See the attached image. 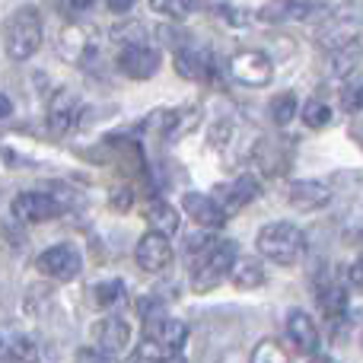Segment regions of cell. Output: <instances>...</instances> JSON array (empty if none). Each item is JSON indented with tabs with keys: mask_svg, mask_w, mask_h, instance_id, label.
<instances>
[{
	"mask_svg": "<svg viewBox=\"0 0 363 363\" xmlns=\"http://www.w3.org/2000/svg\"><path fill=\"white\" fill-rule=\"evenodd\" d=\"M38 271H42L45 277H51V281H74L77 274H80L83 268V258L80 252L74 249V245L61 242V245H51V249H45L42 255H38Z\"/></svg>",
	"mask_w": 363,
	"mask_h": 363,
	"instance_id": "cell-6",
	"label": "cell"
},
{
	"mask_svg": "<svg viewBox=\"0 0 363 363\" xmlns=\"http://www.w3.org/2000/svg\"><path fill=\"white\" fill-rule=\"evenodd\" d=\"M4 42H6V55L13 61H26L38 51L42 45V16L32 6L16 10L4 26Z\"/></svg>",
	"mask_w": 363,
	"mask_h": 363,
	"instance_id": "cell-3",
	"label": "cell"
},
{
	"mask_svg": "<svg viewBox=\"0 0 363 363\" xmlns=\"http://www.w3.org/2000/svg\"><path fill=\"white\" fill-rule=\"evenodd\" d=\"M10 112H13L10 99H6V96H4V93H0V118H10Z\"/></svg>",
	"mask_w": 363,
	"mask_h": 363,
	"instance_id": "cell-36",
	"label": "cell"
},
{
	"mask_svg": "<svg viewBox=\"0 0 363 363\" xmlns=\"http://www.w3.org/2000/svg\"><path fill=\"white\" fill-rule=\"evenodd\" d=\"M233 264H236V242H230V239L211 242V249H204L198 255V262H194V271H191L194 290L204 294V290L217 287V284L233 271Z\"/></svg>",
	"mask_w": 363,
	"mask_h": 363,
	"instance_id": "cell-4",
	"label": "cell"
},
{
	"mask_svg": "<svg viewBox=\"0 0 363 363\" xmlns=\"http://www.w3.org/2000/svg\"><path fill=\"white\" fill-rule=\"evenodd\" d=\"M144 217H147V223H150V230L166 233V236H176L179 226H182L179 211L169 204V201H163V198H153L150 204L144 207Z\"/></svg>",
	"mask_w": 363,
	"mask_h": 363,
	"instance_id": "cell-18",
	"label": "cell"
},
{
	"mask_svg": "<svg viewBox=\"0 0 363 363\" xmlns=\"http://www.w3.org/2000/svg\"><path fill=\"white\" fill-rule=\"evenodd\" d=\"M271 118H274L277 128L290 125V121L296 118V96L294 93H281L271 99Z\"/></svg>",
	"mask_w": 363,
	"mask_h": 363,
	"instance_id": "cell-24",
	"label": "cell"
},
{
	"mask_svg": "<svg viewBox=\"0 0 363 363\" xmlns=\"http://www.w3.org/2000/svg\"><path fill=\"white\" fill-rule=\"evenodd\" d=\"M163 351H166V347L160 345L157 338H150V335H147V338L125 357V363H163V357H166Z\"/></svg>",
	"mask_w": 363,
	"mask_h": 363,
	"instance_id": "cell-23",
	"label": "cell"
},
{
	"mask_svg": "<svg viewBox=\"0 0 363 363\" xmlns=\"http://www.w3.org/2000/svg\"><path fill=\"white\" fill-rule=\"evenodd\" d=\"M93 341L99 351L108 354V357H118V354L128 347V341H131V328H128L125 319L108 315V319H102L99 325L93 328Z\"/></svg>",
	"mask_w": 363,
	"mask_h": 363,
	"instance_id": "cell-13",
	"label": "cell"
},
{
	"mask_svg": "<svg viewBox=\"0 0 363 363\" xmlns=\"http://www.w3.org/2000/svg\"><path fill=\"white\" fill-rule=\"evenodd\" d=\"M230 74L236 77L242 86H268L274 77V64L262 51H239L230 61Z\"/></svg>",
	"mask_w": 363,
	"mask_h": 363,
	"instance_id": "cell-7",
	"label": "cell"
},
{
	"mask_svg": "<svg viewBox=\"0 0 363 363\" xmlns=\"http://www.w3.org/2000/svg\"><path fill=\"white\" fill-rule=\"evenodd\" d=\"M121 296H125V284H121V281H102V284H96V287L89 290L93 306H102V309L118 306Z\"/></svg>",
	"mask_w": 363,
	"mask_h": 363,
	"instance_id": "cell-22",
	"label": "cell"
},
{
	"mask_svg": "<svg viewBox=\"0 0 363 363\" xmlns=\"http://www.w3.org/2000/svg\"><path fill=\"white\" fill-rule=\"evenodd\" d=\"M112 38L118 45H134V42H147V29L140 23H128V26H121V29H115L112 32Z\"/></svg>",
	"mask_w": 363,
	"mask_h": 363,
	"instance_id": "cell-29",
	"label": "cell"
},
{
	"mask_svg": "<svg viewBox=\"0 0 363 363\" xmlns=\"http://www.w3.org/2000/svg\"><path fill=\"white\" fill-rule=\"evenodd\" d=\"M258 252L274 264H296L306 252V236L294 223H268L258 230Z\"/></svg>",
	"mask_w": 363,
	"mask_h": 363,
	"instance_id": "cell-2",
	"label": "cell"
},
{
	"mask_svg": "<svg viewBox=\"0 0 363 363\" xmlns=\"http://www.w3.org/2000/svg\"><path fill=\"white\" fill-rule=\"evenodd\" d=\"M357 61H360V55H357V48H354V45L338 48V51H335V74H338V77L354 74V70H357Z\"/></svg>",
	"mask_w": 363,
	"mask_h": 363,
	"instance_id": "cell-28",
	"label": "cell"
},
{
	"mask_svg": "<svg viewBox=\"0 0 363 363\" xmlns=\"http://www.w3.org/2000/svg\"><path fill=\"white\" fill-rule=\"evenodd\" d=\"M287 335L300 354H315V347H319V328L303 309H294L287 315Z\"/></svg>",
	"mask_w": 363,
	"mask_h": 363,
	"instance_id": "cell-14",
	"label": "cell"
},
{
	"mask_svg": "<svg viewBox=\"0 0 363 363\" xmlns=\"http://www.w3.org/2000/svg\"><path fill=\"white\" fill-rule=\"evenodd\" d=\"M182 211H185L198 226H204V230H217V226H223L226 217H230L220 201H213L211 194H201V191L182 194Z\"/></svg>",
	"mask_w": 363,
	"mask_h": 363,
	"instance_id": "cell-11",
	"label": "cell"
},
{
	"mask_svg": "<svg viewBox=\"0 0 363 363\" xmlns=\"http://www.w3.org/2000/svg\"><path fill=\"white\" fill-rule=\"evenodd\" d=\"M77 363H112V357L106 351H99V347H83L77 354Z\"/></svg>",
	"mask_w": 363,
	"mask_h": 363,
	"instance_id": "cell-33",
	"label": "cell"
},
{
	"mask_svg": "<svg viewBox=\"0 0 363 363\" xmlns=\"http://www.w3.org/2000/svg\"><path fill=\"white\" fill-rule=\"evenodd\" d=\"M303 121H306L309 128H325L328 121H332V108H328L322 99H313L303 106Z\"/></svg>",
	"mask_w": 363,
	"mask_h": 363,
	"instance_id": "cell-27",
	"label": "cell"
},
{
	"mask_svg": "<svg viewBox=\"0 0 363 363\" xmlns=\"http://www.w3.org/2000/svg\"><path fill=\"white\" fill-rule=\"evenodd\" d=\"M80 118V99L70 89H57L48 99V128L55 134H67Z\"/></svg>",
	"mask_w": 363,
	"mask_h": 363,
	"instance_id": "cell-12",
	"label": "cell"
},
{
	"mask_svg": "<svg viewBox=\"0 0 363 363\" xmlns=\"http://www.w3.org/2000/svg\"><path fill=\"white\" fill-rule=\"evenodd\" d=\"M313 10V0H271L258 10V19L262 23H294V19H306Z\"/></svg>",
	"mask_w": 363,
	"mask_h": 363,
	"instance_id": "cell-16",
	"label": "cell"
},
{
	"mask_svg": "<svg viewBox=\"0 0 363 363\" xmlns=\"http://www.w3.org/2000/svg\"><path fill=\"white\" fill-rule=\"evenodd\" d=\"M96 6V0H61V10L67 13V16H83V13H89Z\"/></svg>",
	"mask_w": 363,
	"mask_h": 363,
	"instance_id": "cell-32",
	"label": "cell"
},
{
	"mask_svg": "<svg viewBox=\"0 0 363 363\" xmlns=\"http://www.w3.org/2000/svg\"><path fill=\"white\" fill-rule=\"evenodd\" d=\"M163 363H188V360L182 357L179 351H169V354H166V357H163Z\"/></svg>",
	"mask_w": 363,
	"mask_h": 363,
	"instance_id": "cell-37",
	"label": "cell"
},
{
	"mask_svg": "<svg viewBox=\"0 0 363 363\" xmlns=\"http://www.w3.org/2000/svg\"><path fill=\"white\" fill-rule=\"evenodd\" d=\"M341 102H345V108H347V112H360V108H363V83H360V86L345 89V96H341Z\"/></svg>",
	"mask_w": 363,
	"mask_h": 363,
	"instance_id": "cell-31",
	"label": "cell"
},
{
	"mask_svg": "<svg viewBox=\"0 0 363 363\" xmlns=\"http://www.w3.org/2000/svg\"><path fill=\"white\" fill-rule=\"evenodd\" d=\"M287 201L296 211H319V207H325L328 201H332V191H328L322 182H296V185L290 188Z\"/></svg>",
	"mask_w": 363,
	"mask_h": 363,
	"instance_id": "cell-17",
	"label": "cell"
},
{
	"mask_svg": "<svg viewBox=\"0 0 363 363\" xmlns=\"http://www.w3.org/2000/svg\"><path fill=\"white\" fill-rule=\"evenodd\" d=\"M309 363H335V360H332V357H313Z\"/></svg>",
	"mask_w": 363,
	"mask_h": 363,
	"instance_id": "cell-38",
	"label": "cell"
},
{
	"mask_svg": "<svg viewBox=\"0 0 363 363\" xmlns=\"http://www.w3.org/2000/svg\"><path fill=\"white\" fill-rule=\"evenodd\" d=\"M319 306H322V313H325L328 319L338 322L341 315L347 313V290L341 287V284H328V287H322Z\"/></svg>",
	"mask_w": 363,
	"mask_h": 363,
	"instance_id": "cell-21",
	"label": "cell"
},
{
	"mask_svg": "<svg viewBox=\"0 0 363 363\" xmlns=\"http://www.w3.org/2000/svg\"><path fill=\"white\" fill-rule=\"evenodd\" d=\"M160 51L150 42H134V45H121L118 48V70L131 80H150L160 70Z\"/></svg>",
	"mask_w": 363,
	"mask_h": 363,
	"instance_id": "cell-5",
	"label": "cell"
},
{
	"mask_svg": "<svg viewBox=\"0 0 363 363\" xmlns=\"http://www.w3.org/2000/svg\"><path fill=\"white\" fill-rule=\"evenodd\" d=\"M134 258H138V264L144 271H150V274H160V271H166L172 264V245H169V236L166 233H144V236L138 239V249H134Z\"/></svg>",
	"mask_w": 363,
	"mask_h": 363,
	"instance_id": "cell-8",
	"label": "cell"
},
{
	"mask_svg": "<svg viewBox=\"0 0 363 363\" xmlns=\"http://www.w3.org/2000/svg\"><path fill=\"white\" fill-rule=\"evenodd\" d=\"M176 70L185 80L207 83L217 74V61H213L211 48H204V45H182L176 51Z\"/></svg>",
	"mask_w": 363,
	"mask_h": 363,
	"instance_id": "cell-10",
	"label": "cell"
},
{
	"mask_svg": "<svg viewBox=\"0 0 363 363\" xmlns=\"http://www.w3.org/2000/svg\"><path fill=\"white\" fill-rule=\"evenodd\" d=\"M363 29V0H347V4L335 6L322 26L315 29V38H319L322 48L328 51H338V48H347V45L357 42Z\"/></svg>",
	"mask_w": 363,
	"mask_h": 363,
	"instance_id": "cell-1",
	"label": "cell"
},
{
	"mask_svg": "<svg viewBox=\"0 0 363 363\" xmlns=\"http://www.w3.org/2000/svg\"><path fill=\"white\" fill-rule=\"evenodd\" d=\"M150 338H157L166 351H179L188 341V325L182 319H166V315H160V319L150 322Z\"/></svg>",
	"mask_w": 363,
	"mask_h": 363,
	"instance_id": "cell-19",
	"label": "cell"
},
{
	"mask_svg": "<svg viewBox=\"0 0 363 363\" xmlns=\"http://www.w3.org/2000/svg\"><path fill=\"white\" fill-rule=\"evenodd\" d=\"M13 217L19 223H45V220H55L61 213V204H57L51 194H42V191H23L13 198L10 204Z\"/></svg>",
	"mask_w": 363,
	"mask_h": 363,
	"instance_id": "cell-9",
	"label": "cell"
},
{
	"mask_svg": "<svg viewBox=\"0 0 363 363\" xmlns=\"http://www.w3.org/2000/svg\"><path fill=\"white\" fill-rule=\"evenodd\" d=\"M10 354H13V360H19V363H35L38 360V347H35L32 338H16L13 347H10Z\"/></svg>",
	"mask_w": 363,
	"mask_h": 363,
	"instance_id": "cell-30",
	"label": "cell"
},
{
	"mask_svg": "<svg viewBox=\"0 0 363 363\" xmlns=\"http://www.w3.org/2000/svg\"><path fill=\"white\" fill-rule=\"evenodd\" d=\"M134 6V0H108V10L112 13H128Z\"/></svg>",
	"mask_w": 363,
	"mask_h": 363,
	"instance_id": "cell-35",
	"label": "cell"
},
{
	"mask_svg": "<svg viewBox=\"0 0 363 363\" xmlns=\"http://www.w3.org/2000/svg\"><path fill=\"white\" fill-rule=\"evenodd\" d=\"M347 281H351V287L363 290V258H357V262L347 268Z\"/></svg>",
	"mask_w": 363,
	"mask_h": 363,
	"instance_id": "cell-34",
	"label": "cell"
},
{
	"mask_svg": "<svg viewBox=\"0 0 363 363\" xmlns=\"http://www.w3.org/2000/svg\"><path fill=\"white\" fill-rule=\"evenodd\" d=\"M252 363H290V357L284 354V347L277 345V341L264 338L255 345V351H252Z\"/></svg>",
	"mask_w": 363,
	"mask_h": 363,
	"instance_id": "cell-25",
	"label": "cell"
},
{
	"mask_svg": "<svg viewBox=\"0 0 363 363\" xmlns=\"http://www.w3.org/2000/svg\"><path fill=\"white\" fill-rule=\"evenodd\" d=\"M258 179L255 176H239L236 182H230V185L220 188V204H223L226 213H236L242 211L245 204H252V201L258 198Z\"/></svg>",
	"mask_w": 363,
	"mask_h": 363,
	"instance_id": "cell-15",
	"label": "cell"
},
{
	"mask_svg": "<svg viewBox=\"0 0 363 363\" xmlns=\"http://www.w3.org/2000/svg\"><path fill=\"white\" fill-rule=\"evenodd\" d=\"M150 6L160 13V16H169V19H185L188 13L194 10V0H150Z\"/></svg>",
	"mask_w": 363,
	"mask_h": 363,
	"instance_id": "cell-26",
	"label": "cell"
},
{
	"mask_svg": "<svg viewBox=\"0 0 363 363\" xmlns=\"http://www.w3.org/2000/svg\"><path fill=\"white\" fill-rule=\"evenodd\" d=\"M230 281H233V287H239V290L262 287V284H264L262 262H255V258H242V262H236V264H233V271H230Z\"/></svg>",
	"mask_w": 363,
	"mask_h": 363,
	"instance_id": "cell-20",
	"label": "cell"
}]
</instances>
